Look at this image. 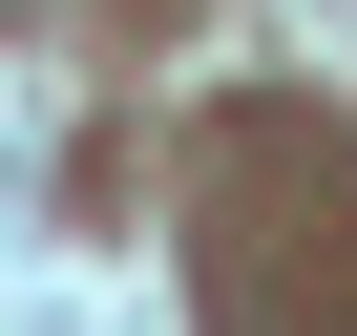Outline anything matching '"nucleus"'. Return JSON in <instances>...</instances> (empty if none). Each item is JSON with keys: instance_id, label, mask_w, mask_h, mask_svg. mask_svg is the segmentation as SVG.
<instances>
[]
</instances>
